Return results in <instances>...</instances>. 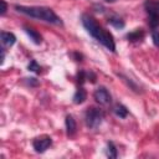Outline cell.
I'll return each instance as SVG.
<instances>
[{
	"instance_id": "9c48e42d",
	"label": "cell",
	"mask_w": 159,
	"mask_h": 159,
	"mask_svg": "<svg viewBox=\"0 0 159 159\" xmlns=\"http://www.w3.org/2000/svg\"><path fill=\"white\" fill-rule=\"evenodd\" d=\"M144 36H145V32H144L143 29H135V30L128 32L125 35V39L129 42H139V41H142L144 39Z\"/></svg>"
},
{
	"instance_id": "3957f363",
	"label": "cell",
	"mask_w": 159,
	"mask_h": 159,
	"mask_svg": "<svg viewBox=\"0 0 159 159\" xmlns=\"http://www.w3.org/2000/svg\"><path fill=\"white\" fill-rule=\"evenodd\" d=\"M144 10L148 14V24L153 29L159 27V0H145Z\"/></svg>"
},
{
	"instance_id": "30bf717a",
	"label": "cell",
	"mask_w": 159,
	"mask_h": 159,
	"mask_svg": "<svg viewBox=\"0 0 159 159\" xmlns=\"http://www.w3.org/2000/svg\"><path fill=\"white\" fill-rule=\"evenodd\" d=\"M0 37H1V42L5 47H11L15 45L16 42V36L12 34V32H7V31H1L0 34Z\"/></svg>"
},
{
	"instance_id": "603a6c76",
	"label": "cell",
	"mask_w": 159,
	"mask_h": 159,
	"mask_svg": "<svg viewBox=\"0 0 159 159\" xmlns=\"http://www.w3.org/2000/svg\"><path fill=\"white\" fill-rule=\"evenodd\" d=\"M94 9H96V11H98V12H104V7H103L102 5H94Z\"/></svg>"
},
{
	"instance_id": "ffe728a7",
	"label": "cell",
	"mask_w": 159,
	"mask_h": 159,
	"mask_svg": "<svg viewBox=\"0 0 159 159\" xmlns=\"http://www.w3.org/2000/svg\"><path fill=\"white\" fill-rule=\"evenodd\" d=\"M71 56H72V58H73L75 61H77V62H81V61L83 60V55H82L81 52H78V51H73V52L71 53Z\"/></svg>"
},
{
	"instance_id": "6da1fadb",
	"label": "cell",
	"mask_w": 159,
	"mask_h": 159,
	"mask_svg": "<svg viewBox=\"0 0 159 159\" xmlns=\"http://www.w3.org/2000/svg\"><path fill=\"white\" fill-rule=\"evenodd\" d=\"M81 22H82L83 27L86 29V31L96 41H98L101 45H103L111 52H116V42H114V39H113L112 34L106 31L101 25H98L97 21L91 15L83 14L81 16Z\"/></svg>"
},
{
	"instance_id": "52a82bcc",
	"label": "cell",
	"mask_w": 159,
	"mask_h": 159,
	"mask_svg": "<svg viewBox=\"0 0 159 159\" xmlns=\"http://www.w3.org/2000/svg\"><path fill=\"white\" fill-rule=\"evenodd\" d=\"M65 125H66V133L68 137H72L75 135L76 130H77V123H76V119L73 118V116L71 114H67L66 118H65Z\"/></svg>"
},
{
	"instance_id": "4fadbf2b",
	"label": "cell",
	"mask_w": 159,
	"mask_h": 159,
	"mask_svg": "<svg viewBox=\"0 0 159 159\" xmlns=\"http://www.w3.org/2000/svg\"><path fill=\"white\" fill-rule=\"evenodd\" d=\"M107 22L113 26L114 29H123L125 26V22L122 17H119L118 15H111L108 19H107Z\"/></svg>"
},
{
	"instance_id": "cb8c5ba5",
	"label": "cell",
	"mask_w": 159,
	"mask_h": 159,
	"mask_svg": "<svg viewBox=\"0 0 159 159\" xmlns=\"http://www.w3.org/2000/svg\"><path fill=\"white\" fill-rule=\"evenodd\" d=\"M4 60H5V50L1 48V65L4 63Z\"/></svg>"
},
{
	"instance_id": "9a60e30c",
	"label": "cell",
	"mask_w": 159,
	"mask_h": 159,
	"mask_svg": "<svg viewBox=\"0 0 159 159\" xmlns=\"http://www.w3.org/2000/svg\"><path fill=\"white\" fill-rule=\"evenodd\" d=\"M106 155L111 159L117 158L118 152H117V147L114 145L113 142H107V148H106Z\"/></svg>"
},
{
	"instance_id": "ac0fdd59",
	"label": "cell",
	"mask_w": 159,
	"mask_h": 159,
	"mask_svg": "<svg viewBox=\"0 0 159 159\" xmlns=\"http://www.w3.org/2000/svg\"><path fill=\"white\" fill-rule=\"evenodd\" d=\"M26 86H30V87H36L39 86V81L35 78V77H27V78H24L22 81Z\"/></svg>"
},
{
	"instance_id": "44dd1931",
	"label": "cell",
	"mask_w": 159,
	"mask_h": 159,
	"mask_svg": "<svg viewBox=\"0 0 159 159\" xmlns=\"http://www.w3.org/2000/svg\"><path fill=\"white\" fill-rule=\"evenodd\" d=\"M0 2H1V11H0V15L4 16V15L6 14V10H7V4L5 2V0H0Z\"/></svg>"
},
{
	"instance_id": "277c9868",
	"label": "cell",
	"mask_w": 159,
	"mask_h": 159,
	"mask_svg": "<svg viewBox=\"0 0 159 159\" xmlns=\"http://www.w3.org/2000/svg\"><path fill=\"white\" fill-rule=\"evenodd\" d=\"M104 119V112L99 108L91 107L84 113V123L89 129L98 128Z\"/></svg>"
},
{
	"instance_id": "8fae6325",
	"label": "cell",
	"mask_w": 159,
	"mask_h": 159,
	"mask_svg": "<svg viewBox=\"0 0 159 159\" xmlns=\"http://www.w3.org/2000/svg\"><path fill=\"white\" fill-rule=\"evenodd\" d=\"M86 99H87V92H86V89L83 88V86H78V88L75 92L73 98H72L73 103L75 104H82Z\"/></svg>"
},
{
	"instance_id": "5b68a950",
	"label": "cell",
	"mask_w": 159,
	"mask_h": 159,
	"mask_svg": "<svg viewBox=\"0 0 159 159\" xmlns=\"http://www.w3.org/2000/svg\"><path fill=\"white\" fill-rule=\"evenodd\" d=\"M52 145V138L48 135H41L32 140V148L36 153H45Z\"/></svg>"
},
{
	"instance_id": "d6986e66",
	"label": "cell",
	"mask_w": 159,
	"mask_h": 159,
	"mask_svg": "<svg viewBox=\"0 0 159 159\" xmlns=\"http://www.w3.org/2000/svg\"><path fill=\"white\" fill-rule=\"evenodd\" d=\"M152 41H153L154 46L159 47V30H157V29L152 30Z\"/></svg>"
},
{
	"instance_id": "ba28073f",
	"label": "cell",
	"mask_w": 159,
	"mask_h": 159,
	"mask_svg": "<svg viewBox=\"0 0 159 159\" xmlns=\"http://www.w3.org/2000/svg\"><path fill=\"white\" fill-rule=\"evenodd\" d=\"M22 29H24V31L26 32V35L30 37V40H31L35 45H40V43L42 42V36H41L36 30H34L32 27L26 26V25H24Z\"/></svg>"
},
{
	"instance_id": "8992f818",
	"label": "cell",
	"mask_w": 159,
	"mask_h": 159,
	"mask_svg": "<svg viewBox=\"0 0 159 159\" xmlns=\"http://www.w3.org/2000/svg\"><path fill=\"white\" fill-rule=\"evenodd\" d=\"M93 98L96 99L97 103H99L102 106H107V104H109L112 102V96H111L109 91L104 86H99L93 92Z\"/></svg>"
},
{
	"instance_id": "e0dca14e",
	"label": "cell",
	"mask_w": 159,
	"mask_h": 159,
	"mask_svg": "<svg viewBox=\"0 0 159 159\" xmlns=\"http://www.w3.org/2000/svg\"><path fill=\"white\" fill-rule=\"evenodd\" d=\"M86 80H87V72L83 71V70H80L77 72V75H76V82H77V84L78 86H83V83L86 82Z\"/></svg>"
},
{
	"instance_id": "7c38bea8",
	"label": "cell",
	"mask_w": 159,
	"mask_h": 159,
	"mask_svg": "<svg viewBox=\"0 0 159 159\" xmlns=\"http://www.w3.org/2000/svg\"><path fill=\"white\" fill-rule=\"evenodd\" d=\"M117 76L119 77V78H122V81L132 89V91H134L135 93H142V91H140V87L132 80V78H129L128 76H125V75H123V73H117Z\"/></svg>"
},
{
	"instance_id": "2e32d148",
	"label": "cell",
	"mask_w": 159,
	"mask_h": 159,
	"mask_svg": "<svg viewBox=\"0 0 159 159\" xmlns=\"http://www.w3.org/2000/svg\"><path fill=\"white\" fill-rule=\"evenodd\" d=\"M27 70H29L30 72H34V73L39 75V73L41 72V66L37 63L36 60H31V61L29 62V65H27Z\"/></svg>"
},
{
	"instance_id": "5bb4252c",
	"label": "cell",
	"mask_w": 159,
	"mask_h": 159,
	"mask_svg": "<svg viewBox=\"0 0 159 159\" xmlns=\"http://www.w3.org/2000/svg\"><path fill=\"white\" fill-rule=\"evenodd\" d=\"M112 111H113V113H114L117 117H119V118H122V119L127 118V116H128V109H127V107H125L124 104H122V103H116V104L113 106Z\"/></svg>"
},
{
	"instance_id": "7a4b0ae2",
	"label": "cell",
	"mask_w": 159,
	"mask_h": 159,
	"mask_svg": "<svg viewBox=\"0 0 159 159\" xmlns=\"http://www.w3.org/2000/svg\"><path fill=\"white\" fill-rule=\"evenodd\" d=\"M14 9L22 14L26 15L32 19H37V20H42L45 22H50L52 25H57L61 26L63 25L62 20L56 15V12L46 6H24V5H14Z\"/></svg>"
},
{
	"instance_id": "7402d4cb",
	"label": "cell",
	"mask_w": 159,
	"mask_h": 159,
	"mask_svg": "<svg viewBox=\"0 0 159 159\" xmlns=\"http://www.w3.org/2000/svg\"><path fill=\"white\" fill-rule=\"evenodd\" d=\"M87 80H89L92 83H94V82H96V80H97V76L94 75V72L89 71V72H87Z\"/></svg>"
},
{
	"instance_id": "d4e9b609",
	"label": "cell",
	"mask_w": 159,
	"mask_h": 159,
	"mask_svg": "<svg viewBox=\"0 0 159 159\" xmlns=\"http://www.w3.org/2000/svg\"><path fill=\"white\" fill-rule=\"evenodd\" d=\"M104 1H107V2H113V1H116V0H104Z\"/></svg>"
}]
</instances>
